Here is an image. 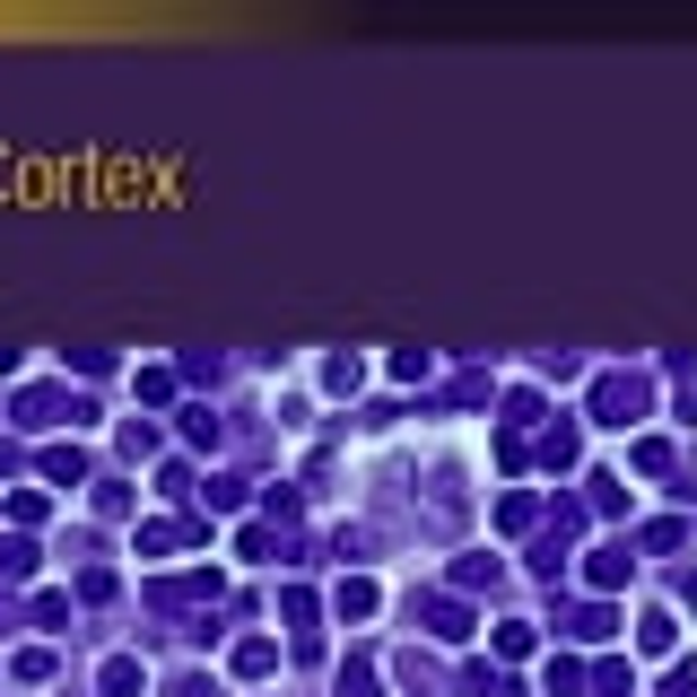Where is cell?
<instances>
[{"mask_svg": "<svg viewBox=\"0 0 697 697\" xmlns=\"http://www.w3.org/2000/svg\"><path fill=\"white\" fill-rule=\"evenodd\" d=\"M332 601H341V619H366V610H375V584H366V576H348L341 593H332Z\"/></svg>", "mask_w": 697, "mask_h": 697, "instance_id": "cell-2", "label": "cell"}, {"mask_svg": "<svg viewBox=\"0 0 697 697\" xmlns=\"http://www.w3.org/2000/svg\"><path fill=\"white\" fill-rule=\"evenodd\" d=\"M270 663H279V654H270V645H262V637H244V645H235V672H244V681H262V672H270Z\"/></svg>", "mask_w": 697, "mask_h": 697, "instance_id": "cell-3", "label": "cell"}, {"mask_svg": "<svg viewBox=\"0 0 697 697\" xmlns=\"http://www.w3.org/2000/svg\"><path fill=\"white\" fill-rule=\"evenodd\" d=\"M672 637H681L672 610H645V654H672Z\"/></svg>", "mask_w": 697, "mask_h": 697, "instance_id": "cell-4", "label": "cell"}, {"mask_svg": "<svg viewBox=\"0 0 697 697\" xmlns=\"http://www.w3.org/2000/svg\"><path fill=\"white\" fill-rule=\"evenodd\" d=\"M428 628H436V637H471V619L454 610V601H428Z\"/></svg>", "mask_w": 697, "mask_h": 697, "instance_id": "cell-5", "label": "cell"}, {"mask_svg": "<svg viewBox=\"0 0 697 697\" xmlns=\"http://www.w3.org/2000/svg\"><path fill=\"white\" fill-rule=\"evenodd\" d=\"M628 576V550H593V584H619Z\"/></svg>", "mask_w": 697, "mask_h": 697, "instance_id": "cell-7", "label": "cell"}, {"mask_svg": "<svg viewBox=\"0 0 697 697\" xmlns=\"http://www.w3.org/2000/svg\"><path fill=\"white\" fill-rule=\"evenodd\" d=\"M79 471H88V463H79V445H53V454H44V479H79Z\"/></svg>", "mask_w": 697, "mask_h": 697, "instance_id": "cell-6", "label": "cell"}, {"mask_svg": "<svg viewBox=\"0 0 697 697\" xmlns=\"http://www.w3.org/2000/svg\"><path fill=\"white\" fill-rule=\"evenodd\" d=\"M593 410H601L610 428H628V419L645 410V384H637V375H601V384H593Z\"/></svg>", "mask_w": 697, "mask_h": 697, "instance_id": "cell-1", "label": "cell"}]
</instances>
